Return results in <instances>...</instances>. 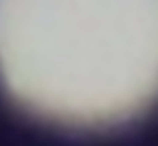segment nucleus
<instances>
[{
  "mask_svg": "<svg viewBox=\"0 0 158 146\" xmlns=\"http://www.w3.org/2000/svg\"><path fill=\"white\" fill-rule=\"evenodd\" d=\"M0 76L62 114H108L158 90V0H0Z\"/></svg>",
  "mask_w": 158,
  "mask_h": 146,
  "instance_id": "obj_1",
  "label": "nucleus"
}]
</instances>
